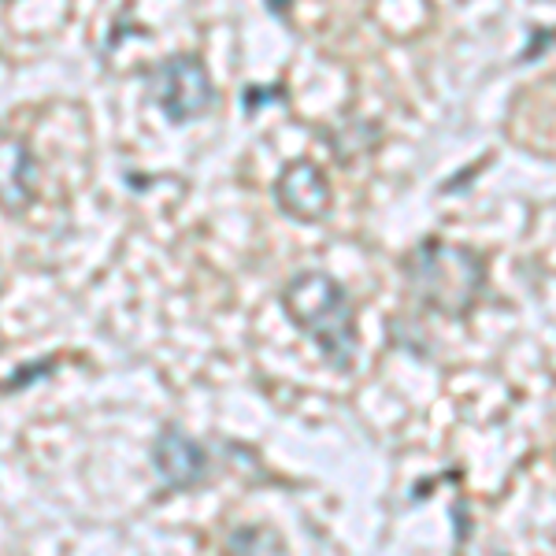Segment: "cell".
<instances>
[{"mask_svg":"<svg viewBox=\"0 0 556 556\" xmlns=\"http://www.w3.org/2000/svg\"><path fill=\"white\" fill-rule=\"evenodd\" d=\"M149 93L160 112H164V119L178 123V127L201 119L215 101L208 67H204L201 56H193V52H178V56L160 60V64L149 71Z\"/></svg>","mask_w":556,"mask_h":556,"instance_id":"3957f363","label":"cell"},{"mask_svg":"<svg viewBox=\"0 0 556 556\" xmlns=\"http://www.w3.org/2000/svg\"><path fill=\"white\" fill-rule=\"evenodd\" d=\"M230 549L235 553H260V549H271L282 553V538L267 527H241V531L230 534Z\"/></svg>","mask_w":556,"mask_h":556,"instance_id":"52a82bcc","label":"cell"},{"mask_svg":"<svg viewBox=\"0 0 556 556\" xmlns=\"http://www.w3.org/2000/svg\"><path fill=\"white\" fill-rule=\"evenodd\" d=\"M267 8H271L275 15H290V8H293V0H264Z\"/></svg>","mask_w":556,"mask_h":556,"instance_id":"ba28073f","label":"cell"},{"mask_svg":"<svg viewBox=\"0 0 556 556\" xmlns=\"http://www.w3.org/2000/svg\"><path fill=\"white\" fill-rule=\"evenodd\" d=\"M275 204L298 223H323L334 208V190L316 164L298 160V164H286L275 178Z\"/></svg>","mask_w":556,"mask_h":556,"instance_id":"5b68a950","label":"cell"},{"mask_svg":"<svg viewBox=\"0 0 556 556\" xmlns=\"http://www.w3.org/2000/svg\"><path fill=\"white\" fill-rule=\"evenodd\" d=\"M278 301L293 327H301L319 345L330 367L349 371L356 364V308L338 278L327 271H298L282 286Z\"/></svg>","mask_w":556,"mask_h":556,"instance_id":"7a4b0ae2","label":"cell"},{"mask_svg":"<svg viewBox=\"0 0 556 556\" xmlns=\"http://www.w3.org/2000/svg\"><path fill=\"white\" fill-rule=\"evenodd\" d=\"M152 468L160 475V486L172 493L204 486L212 475L204 445L186 434L182 427H164L156 434V442H152Z\"/></svg>","mask_w":556,"mask_h":556,"instance_id":"277c9868","label":"cell"},{"mask_svg":"<svg viewBox=\"0 0 556 556\" xmlns=\"http://www.w3.org/2000/svg\"><path fill=\"white\" fill-rule=\"evenodd\" d=\"M41 167L34 160L30 146L15 134L0 138V212L4 215H23L38 197Z\"/></svg>","mask_w":556,"mask_h":556,"instance_id":"8992f818","label":"cell"},{"mask_svg":"<svg viewBox=\"0 0 556 556\" xmlns=\"http://www.w3.org/2000/svg\"><path fill=\"white\" fill-rule=\"evenodd\" d=\"M408 290L419 304L450 319H468L486 293V260L445 238H424L405 256Z\"/></svg>","mask_w":556,"mask_h":556,"instance_id":"6da1fadb","label":"cell"}]
</instances>
